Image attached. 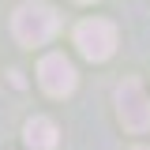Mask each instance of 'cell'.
I'll return each mask as SVG.
<instances>
[{"label":"cell","instance_id":"obj_1","mask_svg":"<svg viewBox=\"0 0 150 150\" xmlns=\"http://www.w3.org/2000/svg\"><path fill=\"white\" fill-rule=\"evenodd\" d=\"M56 26H60V19L49 4H41V0H30V4H19L15 15H11V30L23 45H45L49 38L56 34Z\"/></svg>","mask_w":150,"mask_h":150},{"label":"cell","instance_id":"obj_2","mask_svg":"<svg viewBox=\"0 0 150 150\" xmlns=\"http://www.w3.org/2000/svg\"><path fill=\"white\" fill-rule=\"evenodd\" d=\"M75 45L94 64L98 60H109L116 53V26H112L109 19H86V23L75 26Z\"/></svg>","mask_w":150,"mask_h":150},{"label":"cell","instance_id":"obj_3","mask_svg":"<svg viewBox=\"0 0 150 150\" xmlns=\"http://www.w3.org/2000/svg\"><path fill=\"white\" fill-rule=\"evenodd\" d=\"M116 116L128 131H150V98L135 79L116 86Z\"/></svg>","mask_w":150,"mask_h":150},{"label":"cell","instance_id":"obj_4","mask_svg":"<svg viewBox=\"0 0 150 150\" xmlns=\"http://www.w3.org/2000/svg\"><path fill=\"white\" fill-rule=\"evenodd\" d=\"M38 79H41L45 94H53V98H68V94L75 90V68H71V60H68L64 53L41 56V64H38Z\"/></svg>","mask_w":150,"mask_h":150},{"label":"cell","instance_id":"obj_5","mask_svg":"<svg viewBox=\"0 0 150 150\" xmlns=\"http://www.w3.org/2000/svg\"><path fill=\"white\" fill-rule=\"evenodd\" d=\"M26 146L30 150H56V124L49 116H34V120H26Z\"/></svg>","mask_w":150,"mask_h":150},{"label":"cell","instance_id":"obj_6","mask_svg":"<svg viewBox=\"0 0 150 150\" xmlns=\"http://www.w3.org/2000/svg\"><path fill=\"white\" fill-rule=\"evenodd\" d=\"M79 4H94V0H79Z\"/></svg>","mask_w":150,"mask_h":150},{"label":"cell","instance_id":"obj_7","mask_svg":"<svg viewBox=\"0 0 150 150\" xmlns=\"http://www.w3.org/2000/svg\"><path fill=\"white\" fill-rule=\"evenodd\" d=\"M135 150H150V146H135Z\"/></svg>","mask_w":150,"mask_h":150}]
</instances>
